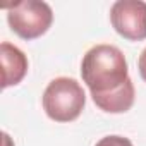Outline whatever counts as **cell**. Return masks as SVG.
Wrapping results in <instances>:
<instances>
[{
	"label": "cell",
	"instance_id": "1",
	"mask_svg": "<svg viewBox=\"0 0 146 146\" xmlns=\"http://www.w3.org/2000/svg\"><path fill=\"white\" fill-rule=\"evenodd\" d=\"M81 76L91 91V96L115 91L127 79H131L122 50L107 43L95 45L84 53L81 62Z\"/></svg>",
	"mask_w": 146,
	"mask_h": 146
},
{
	"label": "cell",
	"instance_id": "2",
	"mask_svg": "<svg viewBox=\"0 0 146 146\" xmlns=\"http://www.w3.org/2000/svg\"><path fill=\"white\" fill-rule=\"evenodd\" d=\"M43 110L55 122L76 120L86 105L83 86L74 78H55L43 91Z\"/></svg>",
	"mask_w": 146,
	"mask_h": 146
},
{
	"label": "cell",
	"instance_id": "3",
	"mask_svg": "<svg viewBox=\"0 0 146 146\" xmlns=\"http://www.w3.org/2000/svg\"><path fill=\"white\" fill-rule=\"evenodd\" d=\"M4 9H7V23L11 29L28 41L43 36L53 23V12L46 2L21 0Z\"/></svg>",
	"mask_w": 146,
	"mask_h": 146
},
{
	"label": "cell",
	"instance_id": "4",
	"mask_svg": "<svg viewBox=\"0 0 146 146\" xmlns=\"http://www.w3.org/2000/svg\"><path fill=\"white\" fill-rule=\"evenodd\" d=\"M110 23L113 29L129 41L146 40V2L119 0L110 7Z\"/></svg>",
	"mask_w": 146,
	"mask_h": 146
},
{
	"label": "cell",
	"instance_id": "5",
	"mask_svg": "<svg viewBox=\"0 0 146 146\" xmlns=\"http://www.w3.org/2000/svg\"><path fill=\"white\" fill-rule=\"evenodd\" d=\"M0 58H2V88H11L19 84L24 76L28 74V57L24 55V52L21 48H17L16 45L4 41L0 45Z\"/></svg>",
	"mask_w": 146,
	"mask_h": 146
},
{
	"label": "cell",
	"instance_id": "6",
	"mask_svg": "<svg viewBox=\"0 0 146 146\" xmlns=\"http://www.w3.org/2000/svg\"><path fill=\"white\" fill-rule=\"evenodd\" d=\"M134 96H136V90L132 79H127L119 90L110 91L107 95H95L91 98L95 105L107 113H124L131 110V107L134 105Z\"/></svg>",
	"mask_w": 146,
	"mask_h": 146
},
{
	"label": "cell",
	"instance_id": "7",
	"mask_svg": "<svg viewBox=\"0 0 146 146\" xmlns=\"http://www.w3.org/2000/svg\"><path fill=\"white\" fill-rule=\"evenodd\" d=\"M95 146H134L132 143H131V139H127V137H124V136H105V137H102Z\"/></svg>",
	"mask_w": 146,
	"mask_h": 146
},
{
	"label": "cell",
	"instance_id": "8",
	"mask_svg": "<svg viewBox=\"0 0 146 146\" xmlns=\"http://www.w3.org/2000/svg\"><path fill=\"white\" fill-rule=\"evenodd\" d=\"M137 69H139V76L143 78V81L146 83V48L141 52L139 60H137Z\"/></svg>",
	"mask_w": 146,
	"mask_h": 146
}]
</instances>
